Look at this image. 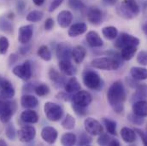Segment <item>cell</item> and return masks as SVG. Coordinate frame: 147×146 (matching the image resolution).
Returning <instances> with one entry per match:
<instances>
[{
    "label": "cell",
    "mask_w": 147,
    "mask_h": 146,
    "mask_svg": "<svg viewBox=\"0 0 147 146\" xmlns=\"http://www.w3.org/2000/svg\"><path fill=\"white\" fill-rule=\"evenodd\" d=\"M15 96V89L12 84L4 79L0 78V97L3 99L12 98Z\"/></svg>",
    "instance_id": "7c38bea8"
},
{
    "label": "cell",
    "mask_w": 147,
    "mask_h": 146,
    "mask_svg": "<svg viewBox=\"0 0 147 146\" xmlns=\"http://www.w3.org/2000/svg\"><path fill=\"white\" fill-rule=\"evenodd\" d=\"M85 125V129L87 133L93 135V136H97V135H100L104 133V127L101 125V123L95 120L94 118L92 117H88L85 120L84 122Z\"/></svg>",
    "instance_id": "52a82bcc"
},
{
    "label": "cell",
    "mask_w": 147,
    "mask_h": 146,
    "mask_svg": "<svg viewBox=\"0 0 147 146\" xmlns=\"http://www.w3.org/2000/svg\"><path fill=\"white\" fill-rule=\"evenodd\" d=\"M87 20L92 25L98 26L101 24L103 20V13L97 7H92L87 11Z\"/></svg>",
    "instance_id": "9a60e30c"
},
{
    "label": "cell",
    "mask_w": 147,
    "mask_h": 146,
    "mask_svg": "<svg viewBox=\"0 0 147 146\" xmlns=\"http://www.w3.org/2000/svg\"><path fill=\"white\" fill-rule=\"evenodd\" d=\"M111 138L108 134H100L98 139V144L100 145H109L111 141Z\"/></svg>",
    "instance_id": "ee69618b"
},
{
    "label": "cell",
    "mask_w": 147,
    "mask_h": 146,
    "mask_svg": "<svg viewBox=\"0 0 147 146\" xmlns=\"http://www.w3.org/2000/svg\"><path fill=\"white\" fill-rule=\"evenodd\" d=\"M33 2L37 6H41L45 3V0H33Z\"/></svg>",
    "instance_id": "db71d44e"
},
{
    "label": "cell",
    "mask_w": 147,
    "mask_h": 146,
    "mask_svg": "<svg viewBox=\"0 0 147 146\" xmlns=\"http://www.w3.org/2000/svg\"><path fill=\"white\" fill-rule=\"evenodd\" d=\"M92 143V139L86 133H81L79 138L80 145H89Z\"/></svg>",
    "instance_id": "7bdbcfd3"
},
{
    "label": "cell",
    "mask_w": 147,
    "mask_h": 146,
    "mask_svg": "<svg viewBox=\"0 0 147 146\" xmlns=\"http://www.w3.org/2000/svg\"><path fill=\"white\" fill-rule=\"evenodd\" d=\"M58 136V133L56 128L52 126H45L41 131V138L45 142L49 145H53Z\"/></svg>",
    "instance_id": "5bb4252c"
},
{
    "label": "cell",
    "mask_w": 147,
    "mask_h": 146,
    "mask_svg": "<svg viewBox=\"0 0 147 146\" xmlns=\"http://www.w3.org/2000/svg\"><path fill=\"white\" fill-rule=\"evenodd\" d=\"M130 73L133 79L136 80L147 79V69L142 67H133L130 69Z\"/></svg>",
    "instance_id": "484cf974"
},
{
    "label": "cell",
    "mask_w": 147,
    "mask_h": 146,
    "mask_svg": "<svg viewBox=\"0 0 147 146\" xmlns=\"http://www.w3.org/2000/svg\"><path fill=\"white\" fill-rule=\"evenodd\" d=\"M21 104L25 109H34L38 104V100L33 95H23L21 98Z\"/></svg>",
    "instance_id": "7402d4cb"
},
{
    "label": "cell",
    "mask_w": 147,
    "mask_h": 146,
    "mask_svg": "<svg viewBox=\"0 0 147 146\" xmlns=\"http://www.w3.org/2000/svg\"><path fill=\"white\" fill-rule=\"evenodd\" d=\"M17 136L19 138V140L23 143H29L36 136V129L33 126H22L18 132Z\"/></svg>",
    "instance_id": "8fae6325"
},
{
    "label": "cell",
    "mask_w": 147,
    "mask_h": 146,
    "mask_svg": "<svg viewBox=\"0 0 147 146\" xmlns=\"http://www.w3.org/2000/svg\"><path fill=\"white\" fill-rule=\"evenodd\" d=\"M49 77H50L51 80L52 82H54L56 85H60V84H64L63 83L64 78L60 73H58L57 70H55V69H51L49 71Z\"/></svg>",
    "instance_id": "d6a6232c"
},
{
    "label": "cell",
    "mask_w": 147,
    "mask_h": 146,
    "mask_svg": "<svg viewBox=\"0 0 147 146\" xmlns=\"http://www.w3.org/2000/svg\"><path fill=\"white\" fill-rule=\"evenodd\" d=\"M44 111L46 118L51 121H57L62 119L63 115V110L62 107L52 102H47L45 104Z\"/></svg>",
    "instance_id": "5b68a950"
},
{
    "label": "cell",
    "mask_w": 147,
    "mask_h": 146,
    "mask_svg": "<svg viewBox=\"0 0 147 146\" xmlns=\"http://www.w3.org/2000/svg\"><path fill=\"white\" fill-rule=\"evenodd\" d=\"M30 49H31V46L28 45V44H26L25 46H22L20 48V53L22 55H27L29 51H30Z\"/></svg>",
    "instance_id": "f907efd6"
},
{
    "label": "cell",
    "mask_w": 147,
    "mask_h": 146,
    "mask_svg": "<svg viewBox=\"0 0 147 146\" xmlns=\"http://www.w3.org/2000/svg\"><path fill=\"white\" fill-rule=\"evenodd\" d=\"M62 126L66 130H72L75 126V120L71 114H67L62 121Z\"/></svg>",
    "instance_id": "e575fe53"
},
{
    "label": "cell",
    "mask_w": 147,
    "mask_h": 146,
    "mask_svg": "<svg viewBox=\"0 0 147 146\" xmlns=\"http://www.w3.org/2000/svg\"><path fill=\"white\" fill-rule=\"evenodd\" d=\"M126 91L123 84L117 80L115 81L110 86L107 92L108 102L115 110V112L120 114L124 110V102L126 100Z\"/></svg>",
    "instance_id": "6da1fadb"
},
{
    "label": "cell",
    "mask_w": 147,
    "mask_h": 146,
    "mask_svg": "<svg viewBox=\"0 0 147 146\" xmlns=\"http://www.w3.org/2000/svg\"><path fill=\"white\" fill-rule=\"evenodd\" d=\"M59 69L62 73H64L65 75H69V76H74L77 72L76 68L74 66L72 63L70 62V60H69V59L60 60Z\"/></svg>",
    "instance_id": "e0dca14e"
},
{
    "label": "cell",
    "mask_w": 147,
    "mask_h": 146,
    "mask_svg": "<svg viewBox=\"0 0 147 146\" xmlns=\"http://www.w3.org/2000/svg\"><path fill=\"white\" fill-rule=\"evenodd\" d=\"M21 119L25 123L35 124L38 121V115L35 111L28 109V110H24L21 114Z\"/></svg>",
    "instance_id": "ffe728a7"
},
{
    "label": "cell",
    "mask_w": 147,
    "mask_h": 146,
    "mask_svg": "<svg viewBox=\"0 0 147 146\" xmlns=\"http://www.w3.org/2000/svg\"><path fill=\"white\" fill-rule=\"evenodd\" d=\"M15 105L9 102L0 100V120L3 123H8L15 113Z\"/></svg>",
    "instance_id": "ba28073f"
},
{
    "label": "cell",
    "mask_w": 147,
    "mask_h": 146,
    "mask_svg": "<svg viewBox=\"0 0 147 146\" xmlns=\"http://www.w3.org/2000/svg\"><path fill=\"white\" fill-rule=\"evenodd\" d=\"M69 6L74 9H81L85 7L82 0H69Z\"/></svg>",
    "instance_id": "f6af8a7d"
},
{
    "label": "cell",
    "mask_w": 147,
    "mask_h": 146,
    "mask_svg": "<svg viewBox=\"0 0 147 146\" xmlns=\"http://www.w3.org/2000/svg\"><path fill=\"white\" fill-rule=\"evenodd\" d=\"M121 136L124 142L127 144H131L135 141L136 139V133L134 130L129 128V127H122L121 130Z\"/></svg>",
    "instance_id": "d4e9b609"
},
{
    "label": "cell",
    "mask_w": 147,
    "mask_h": 146,
    "mask_svg": "<svg viewBox=\"0 0 147 146\" xmlns=\"http://www.w3.org/2000/svg\"><path fill=\"white\" fill-rule=\"evenodd\" d=\"M80 84L79 83L78 79L75 77H72L64 84V89L68 93L77 92L80 90Z\"/></svg>",
    "instance_id": "f1b7e54d"
},
{
    "label": "cell",
    "mask_w": 147,
    "mask_h": 146,
    "mask_svg": "<svg viewBox=\"0 0 147 146\" xmlns=\"http://www.w3.org/2000/svg\"><path fill=\"white\" fill-rule=\"evenodd\" d=\"M34 34V27L32 25H25L19 28L18 31V41L26 44L30 42Z\"/></svg>",
    "instance_id": "4fadbf2b"
},
{
    "label": "cell",
    "mask_w": 147,
    "mask_h": 146,
    "mask_svg": "<svg viewBox=\"0 0 147 146\" xmlns=\"http://www.w3.org/2000/svg\"><path fill=\"white\" fill-rule=\"evenodd\" d=\"M9 46V39L4 36L0 37V54L3 55L7 52Z\"/></svg>",
    "instance_id": "f35d334b"
},
{
    "label": "cell",
    "mask_w": 147,
    "mask_h": 146,
    "mask_svg": "<svg viewBox=\"0 0 147 146\" xmlns=\"http://www.w3.org/2000/svg\"><path fill=\"white\" fill-rule=\"evenodd\" d=\"M87 30V26L84 22H78L72 25L69 29V36L74 38L85 34Z\"/></svg>",
    "instance_id": "44dd1931"
},
{
    "label": "cell",
    "mask_w": 147,
    "mask_h": 146,
    "mask_svg": "<svg viewBox=\"0 0 147 146\" xmlns=\"http://www.w3.org/2000/svg\"><path fill=\"white\" fill-rule=\"evenodd\" d=\"M116 40L115 42V46L118 49H122L128 45L138 46L140 44V39L136 37L130 35L126 33H121L118 37H116Z\"/></svg>",
    "instance_id": "8992f818"
},
{
    "label": "cell",
    "mask_w": 147,
    "mask_h": 146,
    "mask_svg": "<svg viewBox=\"0 0 147 146\" xmlns=\"http://www.w3.org/2000/svg\"><path fill=\"white\" fill-rule=\"evenodd\" d=\"M142 30H143V32L145 33V34L147 36V22L143 24V26H142Z\"/></svg>",
    "instance_id": "11a10c76"
},
{
    "label": "cell",
    "mask_w": 147,
    "mask_h": 146,
    "mask_svg": "<svg viewBox=\"0 0 147 146\" xmlns=\"http://www.w3.org/2000/svg\"><path fill=\"white\" fill-rule=\"evenodd\" d=\"M73 109L74 110V112L79 115H84L86 113L84 107H80V106H78V105H75V104L73 105Z\"/></svg>",
    "instance_id": "681fc988"
},
{
    "label": "cell",
    "mask_w": 147,
    "mask_h": 146,
    "mask_svg": "<svg viewBox=\"0 0 147 146\" xmlns=\"http://www.w3.org/2000/svg\"><path fill=\"white\" fill-rule=\"evenodd\" d=\"M145 98H147V85H138V86L136 87V91L132 97V100L136 102L139 100H144Z\"/></svg>",
    "instance_id": "83f0119b"
},
{
    "label": "cell",
    "mask_w": 147,
    "mask_h": 146,
    "mask_svg": "<svg viewBox=\"0 0 147 146\" xmlns=\"http://www.w3.org/2000/svg\"><path fill=\"white\" fill-rule=\"evenodd\" d=\"M34 92L38 97H45V96L49 94L50 88L48 85H46L45 84H39V85L35 86Z\"/></svg>",
    "instance_id": "8d00e7d4"
},
{
    "label": "cell",
    "mask_w": 147,
    "mask_h": 146,
    "mask_svg": "<svg viewBox=\"0 0 147 146\" xmlns=\"http://www.w3.org/2000/svg\"><path fill=\"white\" fill-rule=\"evenodd\" d=\"M13 73L23 80H28L32 76V67L29 61H26L22 65H17L13 68Z\"/></svg>",
    "instance_id": "9c48e42d"
},
{
    "label": "cell",
    "mask_w": 147,
    "mask_h": 146,
    "mask_svg": "<svg viewBox=\"0 0 147 146\" xmlns=\"http://www.w3.org/2000/svg\"><path fill=\"white\" fill-rule=\"evenodd\" d=\"M103 1L107 5H113V4H115L117 2V0H103Z\"/></svg>",
    "instance_id": "f5cc1de1"
},
{
    "label": "cell",
    "mask_w": 147,
    "mask_h": 146,
    "mask_svg": "<svg viewBox=\"0 0 147 146\" xmlns=\"http://www.w3.org/2000/svg\"><path fill=\"white\" fill-rule=\"evenodd\" d=\"M127 118L134 125H142L144 123V118L143 117H140V116H138V115H136L134 113L129 114L127 115Z\"/></svg>",
    "instance_id": "60d3db41"
},
{
    "label": "cell",
    "mask_w": 147,
    "mask_h": 146,
    "mask_svg": "<svg viewBox=\"0 0 147 146\" xmlns=\"http://www.w3.org/2000/svg\"><path fill=\"white\" fill-rule=\"evenodd\" d=\"M137 46H134V45H128V46H126L124 48L121 49V54H120V57L122 60L124 61H129L131 60L136 51H137Z\"/></svg>",
    "instance_id": "4316f807"
},
{
    "label": "cell",
    "mask_w": 147,
    "mask_h": 146,
    "mask_svg": "<svg viewBox=\"0 0 147 146\" xmlns=\"http://www.w3.org/2000/svg\"><path fill=\"white\" fill-rule=\"evenodd\" d=\"M74 104L80 107H87L92 101V95L86 91H78L72 98Z\"/></svg>",
    "instance_id": "30bf717a"
},
{
    "label": "cell",
    "mask_w": 147,
    "mask_h": 146,
    "mask_svg": "<svg viewBox=\"0 0 147 146\" xmlns=\"http://www.w3.org/2000/svg\"><path fill=\"white\" fill-rule=\"evenodd\" d=\"M86 39L88 44L93 48L101 47L104 44L103 39L101 38V37L99 36V34L95 31L88 32L86 34Z\"/></svg>",
    "instance_id": "ac0fdd59"
},
{
    "label": "cell",
    "mask_w": 147,
    "mask_h": 146,
    "mask_svg": "<svg viewBox=\"0 0 147 146\" xmlns=\"http://www.w3.org/2000/svg\"><path fill=\"white\" fill-rule=\"evenodd\" d=\"M73 21V15L69 10H63L57 15V22L63 28H68Z\"/></svg>",
    "instance_id": "2e32d148"
},
{
    "label": "cell",
    "mask_w": 147,
    "mask_h": 146,
    "mask_svg": "<svg viewBox=\"0 0 147 146\" xmlns=\"http://www.w3.org/2000/svg\"><path fill=\"white\" fill-rule=\"evenodd\" d=\"M53 27H54V21H53V19H51V18L46 19V21L45 22V30L50 31V30H51L53 28Z\"/></svg>",
    "instance_id": "c3c4849f"
},
{
    "label": "cell",
    "mask_w": 147,
    "mask_h": 146,
    "mask_svg": "<svg viewBox=\"0 0 147 146\" xmlns=\"http://www.w3.org/2000/svg\"><path fill=\"white\" fill-rule=\"evenodd\" d=\"M137 62L142 66H147V51L141 50L138 53Z\"/></svg>",
    "instance_id": "b9f144b4"
},
{
    "label": "cell",
    "mask_w": 147,
    "mask_h": 146,
    "mask_svg": "<svg viewBox=\"0 0 147 146\" xmlns=\"http://www.w3.org/2000/svg\"><path fill=\"white\" fill-rule=\"evenodd\" d=\"M104 123H105L107 132L110 134H112V135L116 134V123L114 120L110 119H104Z\"/></svg>",
    "instance_id": "74e56055"
},
{
    "label": "cell",
    "mask_w": 147,
    "mask_h": 146,
    "mask_svg": "<svg viewBox=\"0 0 147 146\" xmlns=\"http://www.w3.org/2000/svg\"><path fill=\"white\" fill-rule=\"evenodd\" d=\"M38 56L44 61L45 62H49L51 60V52L49 50V48L46 45H42L38 48V52H37Z\"/></svg>",
    "instance_id": "4dcf8cb0"
},
{
    "label": "cell",
    "mask_w": 147,
    "mask_h": 146,
    "mask_svg": "<svg viewBox=\"0 0 147 146\" xmlns=\"http://www.w3.org/2000/svg\"><path fill=\"white\" fill-rule=\"evenodd\" d=\"M16 128L14 126V125L12 123H9L6 126V129H5V133H6V137L9 139H15L16 138Z\"/></svg>",
    "instance_id": "ab89813d"
},
{
    "label": "cell",
    "mask_w": 147,
    "mask_h": 146,
    "mask_svg": "<svg viewBox=\"0 0 147 146\" xmlns=\"http://www.w3.org/2000/svg\"><path fill=\"white\" fill-rule=\"evenodd\" d=\"M102 34L105 38L112 40L118 36V30L116 28H115L113 26H109V27H105L102 29Z\"/></svg>",
    "instance_id": "f546056e"
},
{
    "label": "cell",
    "mask_w": 147,
    "mask_h": 146,
    "mask_svg": "<svg viewBox=\"0 0 147 146\" xmlns=\"http://www.w3.org/2000/svg\"><path fill=\"white\" fill-rule=\"evenodd\" d=\"M109 145L110 146H119L120 145V142L117 140V139H111V141H110V145Z\"/></svg>",
    "instance_id": "816d5d0a"
},
{
    "label": "cell",
    "mask_w": 147,
    "mask_h": 146,
    "mask_svg": "<svg viewBox=\"0 0 147 146\" xmlns=\"http://www.w3.org/2000/svg\"><path fill=\"white\" fill-rule=\"evenodd\" d=\"M57 55L62 59H69L72 57V49L66 44H59L57 48Z\"/></svg>",
    "instance_id": "603a6c76"
},
{
    "label": "cell",
    "mask_w": 147,
    "mask_h": 146,
    "mask_svg": "<svg viewBox=\"0 0 147 146\" xmlns=\"http://www.w3.org/2000/svg\"><path fill=\"white\" fill-rule=\"evenodd\" d=\"M133 113L140 117H146L147 116V101L146 100H139L136 101L133 104Z\"/></svg>",
    "instance_id": "d6986e66"
},
{
    "label": "cell",
    "mask_w": 147,
    "mask_h": 146,
    "mask_svg": "<svg viewBox=\"0 0 147 146\" xmlns=\"http://www.w3.org/2000/svg\"><path fill=\"white\" fill-rule=\"evenodd\" d=\"M76 136L71 133H64L63 136H62V139H61V143L63 145L65 146H71L74 145L75 143H76Z\"/></svg>",
    "instance_id": "1f68e13d"
},
{
    "label": "cell",
    "mask_w": 147,
    "mask_h": 146,
    "mask_svg": "<svg viewBox=\"0 0 147 146\" xmlns=\"http://www.w3.org/2000/svg\"><path fill=\"white\" fill-rule=\"evenodd\" d=\"M0 30L7 34H10L13 32V26L11 22L8 21L5 17L0 18Z\"/></svg>",
    "instance_id": "836d02e7"
},
{
    "label": "cell",
    "mask_w": 147,
    "mask_h": 146,
    "mask_svg": "<svg viewBox=\"0 0 147 146\" xmlns=\"http://www.w3.org/2000/svg\"><path fill=\"white\" fill-rule=\"evenodd\" d=\"M44 14L39 10H33L29 12L27 15V20L30 22H38L42 20Z\"/></svg>",
    "instance_id": "d590c367"
},
{
    "label": "cell",
    "mask_w": 147,
    "mask_h": 146,
    "mask_svg": "<svg viewBox=\"0 0 147 146\" xmlns=\"http://www.w3.org/2000/svg\"><path fill=\"white\" fill-rule=\"evenodd\" d=\"M64 0H52V2L51 3L50 6H49V11L50 12H53L54 10H56L63 2Z\"/></svg>",
    "instance_id": "bcb514c9"
},
{
    "label": "cell",
    "mask_w": 147,
    "mask_h": 146,
    "mask_svg": "<svg viewBox=\"0 0 147 146\" xmlns=\"http://www.w3.org/2000/svg\"><path fill=\"white\" fill-rule=\"evenodd\" d=\"M83 82L86 87L92 90H99L102 86V79L99 74L92 70H86L84 72Z\"/></svg>",
    "instance_id": "277c9868"
},
{
    "label": "cell",
    "mask_w": 147,
    "mask_h": 146,
    "mask_svg": "<svg viewBox=\"0 0 147 146\" xmlns=\"http://www.w3.org/2000/svg\"><path fill=\"white\" fill-rule=\"evenodd\" d=\"M86 55V50L81 45H77L74 49H72V57L77 64H80L84 61Z\"/></svg>",
    "instance_id": "cb8c5ba5"
},
{
    "label": "cell",
    "mask_w": 147,
    "mask_h": 146,
    "mask_svg": "<svg viewBox=\"0 0 147 146\" xmlns=\"http://www.w3.org/2000/svg\"><path fill=\"white\" fill-rule=\"evenodd\" d=\"M92 66L95 69H101V70L113 71L119 69L120 62L115 57H98L92 61Z\"/></svg>",
    "instance_id": "3957f363"
},
{
    "label": "cell",
    "mask_w": 147,
    "mask_h": 146,
    "mask_svg": "<svg viewBox=\"0 0 147 146\" xmlns=\"http://www.w3.org/2000/svg\"><path fill=\"white\" fill-rule=\"evenodd\" d=\"M134 131L136 133H138L140 135V137L141 138V140L143 141V144L145 145H147V132H144V131L138 129V128H135Z\"/></svg>",
    "instance_id": "7dc6e473"
},
{
    "label": "cell",
    "mask_w": 147,
    "mask_h": 146,
    "mask_svg": "<svg viewBox=\"0 0 147 146\" xmlns=\"http://www.w3.org/2000/svg\"><path fill=\"white\" fill-rule=\"evenodd\" d=\"M140 9L136 0H123L116 7L117 14L127 20L133 19L140 14Z\"/></svg>",
    "instance_id": "7a4b0ae2"
}]
</instances>
